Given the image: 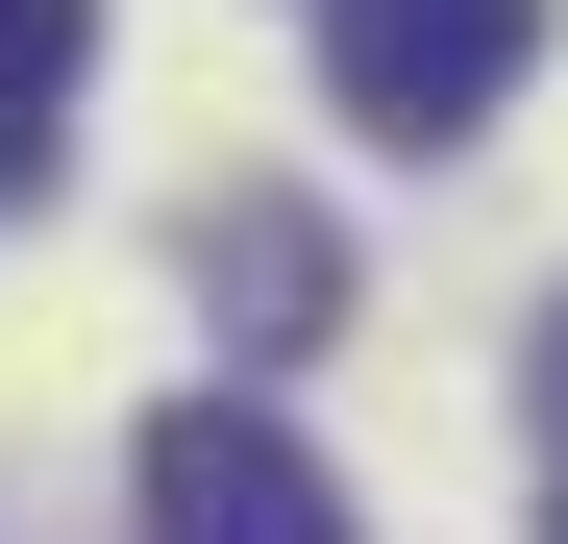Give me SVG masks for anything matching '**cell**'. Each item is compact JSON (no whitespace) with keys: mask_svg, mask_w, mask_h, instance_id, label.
<instances>
[{"mask_svg":"<svg viewBox=\"0 0 568 544\" xmlns=\"http://www.w3.org/2000/svg\"><path fill=\"white\" fill-rule=\"evenodd\" d=\"M544 544H568V520H544Z\"/></svg>","mask_w":568,"mask_h":544,"instance_id":"7","label":"cell"},{"mask_svg":"<svg viewBox=\"0 0 568 544\" xmlns=\"http://www.w3.org/2000/svg\"><path fill=\"white\" fill-rule=\"evenodd\" d=\"M199 298H223V346H247V372H297V346L346 322V248H322V199H223V223H199Z\"/></svg>","mask_w":568,"mask_h":544,"instance_id":"3","label":"cell"},{"mask_svg":"<svg viewBox=\"0 0 568 544\" xmlns=\"http://www.w3.org/2000/svg\"><path fill=\"white\" fill-rule=\"evenodd\" d=\"M149 544H346V471L272 396H173L149 421Z\"/></svg>","mask_w":568,"mask_h":544,"instance_id":"2","label":"cell"},{"mask_svg":"<svg viewBox=\"0 0 568 544\" xmlns=\"http://www.w3.org/2000/svg\"><path fill=\"white\" fill-rule=\"evenodd\" d=\"M74 74H100V0H0V124H50Z\"/></svg>","mask_w":568,"mask_h":544,"instance_id":"4","label":"cell"},{"mask_svg":"<svg viewBox=\"0 0 568 544\" xmlns=\"http://www.w3.org/2000/svg\"><path fill=\"white\" fill-rule=\"evenodd\" d=\"M0 199H50V124H0Z\"/></svg>","mask_w":568,"mask_h":544,"instance_id":"6","label":"cell"},{"mask_svg":"<svg viewBox=\"0 0 568 544\" xmlns=\"http://www.w3.org/2000/svg\"><path fill=\"white\" fill-rule=\"evenodd\" d=\"M519 396H544V445H568V322H544V346H519Z\"/></svg>","mask_w":568,"mask_h":544,"instance_id":"5","label":"cell"},{"mask_svg":"<svg viewBox=\"0 0 568 544\" xmlns=\"http://www.w3.org/2000/svg\"><path fill=\"white\" fill-rule=\"evenodd\" d=\"M519 74H544V0H322V100L371 149H469Z\"/></svg>","mask_w":568,"mask_h":544,"instance_id":"1","label":"cell"}]
</instances>
